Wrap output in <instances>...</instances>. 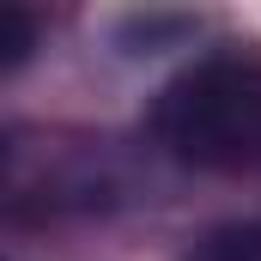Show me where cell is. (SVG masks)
<instances>
[{
	"label": "cell",
	"mask_w": 261,
	"mask_h": 261,
	"mask_svg": "<svg viewBox=\"0 0 261 261\" xmlns=\"http://www.w3.org/2000/svg\"><path fill=\"white\" fill-rule=\"evenodd\" d=\"M152 134L176 164L255 170L261 164V61L213 55L158 91Z\"/></svg>",
	"instance_id": "1"
},
{
	"label": "cell",
	"mask_w": 261,
	"mask_h": 261,
	"mask_svg": "<svg viewBox=\"0 0 261 261\" xmlns=\"http://www.w3.org/2000/svg\"><path fill=\"white\" fill-rule=\"evenodd\" d=\"M182 261H261V225H213Z\"/></svg>",
	"instance_id": "2"
},
{
	"label": "cell",
	"mask_w": 261,
	"mask_h": 261,
	"mask_svg": "<svg viewBox=\"0 0 261 261\" xmlns=\"http://www.w3.org/2000/svg\"><path fill=\"white\" fill-rule=\"evenodd\" d=\"M31 43H37V18H31L24 6H0V61L18 67L31 55Z\"/></svg>",
	"instance_id": "3"
}]
</instances>
